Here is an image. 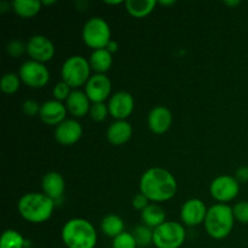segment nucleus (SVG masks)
<instances>
[{
  "instance_id": "30",
  "label": "nucleus",
  "mask_w": 248,
  "mask_h": 248,
  "mask_svg": "<svg viewBox=\"0 0 248 248\" xmlns=\"http://www.w3.org/2000/svg\"><path fill=\"white\" fill-rule=\"evenodd\" d=\"M234 217L237 222L248 224V201H240L232 207Z\"/></svg>"
},
{
  "instance_id": "24",
  "label": "nucleus",
  "mask_w": 248,
  "mask_h": 248,
  "mask_svg": "<svg viewBox=\"0 0 248 248\" xmlns=\"http://www.w3.org/2000/svg\"><path fill=\"white\" fill-rule=\"evenodd\" d=\"M125 229L124 220L116 215H108L102 219L101 230L104 235L115 239L120 234H123Z\"/></svg>"
},
{
  "instance_id": "11",
  "label": "nucleus",
  "mask_w": 248,
  "mask_h": 248,
  "mask_svg": "<svg viewBox=\"0 0 248 248\" xmlns=\"http://www.w3.org/2000/svg\"><path fill=\"white\" fill-rule=\"evenodd\" d=\"M111 81L104 74H94L85 85V93L92 103H104L110 96Z\"/></svg>"
},
{
  "instance_id": "38",
  "label": "nucleus",
  "mask_w": 248,
  "mask_h": 248,
  "mask_svg": "<svg viewBox=\"0 0 248 248\" xmlns=\"http://www.w3.org/2000/svg\"><path fill=\"white\" fill-rule=\"evenodd\" d=\"M160 5H162V6H171V5H174L176 4V1L174 0H170V1H166V0H161V1H159Z\"/></svg>"
},
{
  "instance_id": "22",
  "label": "nucleus",
  "mask_w": 248,
  "mask_h": 248,
  "mask_svg": "<svg viewBox=\"0 0 248 248\" xmlns=\"http://www.w3.org/2000/svg\"><path fill=\"white\" fill-rule=\"evenodd\" d=\"M157 1L155 0H126L125 6L128 15L135 18H144L154 11Z\"/></svg>"
},
{
  "instance_id": "41",
  "label": "nucleus",
  "mask_w": 248,
  "mask_h": 248,
  "mask_svg": "<svg viewBox=\"0 0 248 248\" xmlns=\"http://www.w3.org/2000/svg\"><path fill=\"white\" fill-rule=\"evenodd\" d=\"M43 4L44 5H53V4H56V1L55 0H52V1H43Z\"/></svg>"
},
{
  "instance_id": "1",
  "label": "nucleus",
  "mask_w": 248,
  "mask_h": 248,
  "mask_svg": "<svg viewBox=\"0 0 248 248\" xmlns=\"http://www.w3.org/2000/svg\"><path fill=\"white\" fill-rule=\"evenodd\" d=\"M177 188L178 184L173 174L161 167H152L140 177V193L153 202L171 200L176 195Z\"/></svg>"
},
{
  "instance_id": "18",
  "label": "nucleus",
  "mask_w": 248,
  "mask_h": 248,
  "mask_svg": "<svg viewBox=\"0 0 248 248\" xmlns=\"http://www.w3.org/2000/svg\"><path fill=\"white\" fill-rule=\"evenodd\" d=\"M132 126L126 120H116L107 130V138L113 145H124L132 137Z\"/></svg>"
},
{
  "instance_id": "26",
  "label": "nucleus",
  "mask_w": 248,
  "mask_h": 248,
  "mask_svg": "<svg viewBox=\"0 0 248 248\" xmlns=\"http://www.w3.org/2000/svg\"><path fill=\"white\" fill-rule=\"evenodd\" d=\"M133 236L138 246L145 247L153 244V237H154V229L147 227V225H137L133 230Z\"/></svg>"
},
{
  "instance_id": "2",
  "label": "nucleus",
  "mask_w": 248,
  "mask_h": 248,
  "mask_svg": "<svg viewBox=\"0 0 248 248\" xmlns=\"http://www.w3.org/2000/svg\"><path fill=\"white\" fill-rule=\"evenodd\" d=\"M55 205V201L44 193H28L18 200L17 210L24 220L33 224H40L50 219Z\"/></svg>"
},
{
  "instance_id": "15",
  "label": "nucleus",
  "mask_w": 248,
  "mask_h": 248,
  "mask_svg": "<svg viewBox=\"0 0 248 248\" xmlns=\"http://www.w3.org/2000/svg\"><path fill=\"white\" fill-rule=\"evenodd\" d=\"M172 113L164 106H157L150 110L148 115V126L155 135H164L170 130L172 125Z\"/></svg>"
},
{
  "instance_id": "16",
  "label": "nucleus",
  "mask_w": 248,
  "mask_h": 248,
  "mask_svg": "<svg viewBox=\"0 0 248 248\" xmlns=\"http://www.w3.org/2000/svg\"><path fill=\"white\" fill-rule=\"evenodd\" d=\"M67 111V107H65L62 102L52 99V101H46L45 103L41 104L39 116H40L43 123H45L46 125L58 126L60 124H62L63 121L67 120V119H65Z\"/></svg>"
},
{
  "instance_id": "29",
  "label": "nucleus",
  "mask_w": 248,
  "mask_h": 248,
  "mask_svg": "<svg viewBox=\"0 0 248 248\" xmlns=\"http://www.w3.org/2000/svg\"><path fill=\"white\" fill-rule=\"evenodd\" d=\"M89 114L92 120L96 121V123H102V121L106 120L109 114L108 106H106L104 103H93Z\"/></svg>"
},
{
  "instance_id": "9",
  "label": "nucleus",
  "mask_w": 248,
  "mask_h": 248,
  "mask_svg": "<svg viewBox=\"0 0 248 248\" xmlns=\"http://www.w3.org/2000/svg\"><path fill=\"white\" fill-rule=\"evenodd\" d=\"M240 193V183L235 177L219 176L210 186V194L219 203H225L236 199Z\"/></svg>"
},
{
  "instance_id": "5",
  "label": "nucleus",
  "mask_w": 248,
  "mask_h": 248,
  "mask_svg": "<svg viewBox=\"0 0 248 248\" xmlns=\"http://www.w3.org/2000/svg\"><path fill=\"white\" fill-rule=\"evenodd\" d=\"M91 65L90 62L82 56H72L63 63L61 75L62 81L69 85L73 89L84 86L90 80Z\"/></svg>"
},
{
  "instance_id": "36",
  "label": "nucleus",
  "mask_w": 248,
  "mask_h": 248,
  "mask_svg": "<svg viewBox=\"0 0 248 248\" xmlns=\"http://www.w3.org/2000/svg\"><path fill=\"white\" fill-rule=\"evenodd\" d=\"M107 50L109 51V52L111 53V55H113L114 52H116V51H118V48H119V45H118V43H116V41H114V40H110L109 41V44L108 45H107Z\"/></svg>"
},
{
  "instance_id": "17",
  "label": "nucleus",
  "mask_w": 248,
  "mask_h": 248,
  "mask_svg": "<svg viewBox=\"0 0 248 248\" xmlns=\"http://www.w3.org/2000/svg\"><path fill=\"white\" fill-rule=\"evenodd\" d=\"M91 101L89 99L87 94L80 90H73L68 99L65 101L67 110L75 118H84L90 113L91 109Z\"/></svg>"
},
{
  "instance_id": "27",
  "label": "nucleus",
  "mask_w": 248,
  "mask_h": 248,
  "mask_svg": "<svg viewBox=\"0 0 248 248\" xmlns=\"http://www.w3.org/2000/svg\"><path fill=\"white\" fill-rule=\"evenodd\" d=\"M19 85H21V78H19V75L15 74V73H6L1 78L0 89H1V91L4 93L12 94L18 91Z\"/></svg>"
},
{
  "instance_id": "19",
  "label": "nucleus",
  "mask_w": 248,
  "mask_h": 248,
  "mask_svg": "<svg viewBox=\"0 0 248 248\" xmlns=\"http://www.w3.org/2000/svg\"><path fill=\"white\" fill-rule=\"evenodd\" d=\"M65 189L64 178L62 174L56 171L47 172L43 178V191L46 196L52 199L53 201L58 200L63 196Z\"/></svg>"
},
{
  "instance_id": "23",
  "label": "nucleus",
  "mask_w": 248,
  "mask_h": 248,
  "mask_svg": "<svg viewBox=\"0 0 248 248\" xmlns=\"http://www.w3.org/2000/svg\"><path fill=\"white\" fill-rule=\"evenodd\" d=\"M43 2L38 0H15L12 2V9L15 14L23 18H31L40 12Z\"/></svg>"
},
{
  "instance_id": "3",
  "label": "nucleus",
  "mask_w": 248,
  "mask_h": 248,
  "mask_svg": "<svg viewBox=\"0 0 248 248\" xmlns=\"http://www.w3.org/2000/svg\"><path fill=\"white\" fill-rule=\"evenodd\" d=\"M63 244L67 248H94L97 232L91 222L84 218H73L62 228Z\"/></svg>"
},
{
  "instance_id": "33",
  "label": "nucleus",
  "mask_w": 248,
  "mask_h": 248,
  "mask_svg": "<svg viewBox=\"0 0 248 248\" xmlns=\"http://www.w3.org/2000/svg\"><path fill=\"white\" fill-rule=\"evenodd\" d=\"M23 109V113L28 116H36L38 114H40L41 106H39V103L33 99H27L26 102L22 106Z\"/></svg>"
},
{
  "instance_id": "14",
  "label": "nucleus",
  "mask_w": 248,
  "mask_h": 248,
  "mask_svg": "<svg viewBox=\"0 0 248 248\" xmlns=\"http://www.w3.org/2000/svg\"><path fill=\"white\" fill-rule=\"evenodd\" d=\"M82 136V127L79 121L68 119L56 127L55 138L60 144L73 145L80 140Z\"/></svg>"
},
{
  "instance_id": "10",
  "label": "nucleus",
  "mask_w": 248,
  "mask_h": 248,
  "mask_svg": "<svg viewBox=\"0 0 248 248\" xmlns=\"http://www.w3.org/2000/svg\"><path fill=\"white\" fill-rule=\"evenodd\" d=\"M27 53L31 60L45 63L55 56V46L45 35H34L27 43Z\"/></svg>"
},
{
  "instance_id": "37",
  "label": "nucleus",
  "mask_w": 248,
  "mask_h": 248,
  "mask_svg": "<svg viewBox=\"0 0 248 248\" xmlns=\"http://www.w3.org/2000/svg\"><path fill=\"white\" fill-rule=\"evenodd\" d=\"M10 6H12V4L10 5L9 2H5V1L0 2V11H1L2 14H4V12H6L7 10L10 9Z\"/></svg>"
},
{
  "instance_id": "31",
  "label": "nucleus",
  "mask_w": 248,
  "mask_h": 248,
  "mask_svg": "<svg viewBox=\"0 0 248 248\" xmlns=\"http://www.w3.org/2000/svg\"><path fill=\"white\" fill-rule=\"evenodd\" d=\"M70 89H72V87H70L69 85L65 84L64 81H61L58 82V84H56V86L53 87V91H52V94L53 97H55L56 101L58 102L67 101L69 94L72 93Z\"/></svg>"
},
{
  "instance_id": "21",
  "label": "nucleus",
  "mask_w": 248,
  "mask_h": 248,
  "mask_svg": "<svg viewBox=\"0 0 248 248\" xmlns=\"http://www.w3.org/2000/svg\"><path fill=\"white\" fill-rule=\"evenodd\" d=\"M90 65L91 69L96 72V74H104L108 72L113 64V56L107 48L94 50L90 56Z\"/></svg>"
},
{
  "instance_id": "40",
  "label": "nucleus",
  "mask_w": 248,
  "mask_h": 248,
  "mask_svg": "<svg viewBox=\"0 0 248 248\" xmlns=\"http://www.w3.org/2000/svg\"><path fill=\"white\" fill-rule=\"evenodd\" d=\"M108 5H119V4H125V1H106Z\"/></svg>"
},
{
  "instance_id": "28",
  "label": "nucleus",
  "mask_w": 248,
  "mask_h": 248,
  "mask_svg": "<svg viewBox=\"0 0 248 248\" xmlns=\"http://www.w3.org/2000/svg\"><path fill=\"white\" fill-rule=\"evenodd\" d=\"M113 248H137L138 245L136 242L135 236L131 232H124L123 234H120L119 236H116L115 239H113Z\"/></svg>"
},
{
  "instance_id": "25",
  "label": "nucleus",
  "mask_w": 248,
  "mask_h": 248,
  "mask_svg": "<svg viewBox=\"0 0 248 248\" xmlns=\"http://www.w3.org/2000/svg\"><path fill=\"white\" fill-rule=\"evenodd\" d=\"M0 248H26V239L16 230L9 229L2 232Z\"/></svg>"
},
{
  "instance_id": "13",
  "label": "nucleus",
  "mask_w": 248,
  "mask_h": 248,
  "mask_svg": "<svg viewBox=\"0 0 248 248\" xmlns=\"http://www.w3.org/2000/svg\"><path fill=\"white\" fill-rule=\"evenodd\" d=\"M109 114L116 120H126L135 109V99L132 94L120 91L110 97L108 103Z\"/></svg>"
},
{
  "instance_id": "4",
  "label": "nucleus",
  "mask_w": 248,
  "mask_h": 248,
  "mask_svg": "<svg viewBox=\"0 0 248 248\" xmlns=\"http://www.w3.org/2000/svg\"><path fill=\"white\" fill-rule=\"evenodd\" d=\"M235 217L232 208L227 203H216L208 208L205 219V229L215 240H223L229 236L234 228Z\"/></svg>"
},
{
  "instance_id": "34",
  "label": "nucleus",
  "mask_w": 248,
  "mask_h": 248,
  "mask_svg": "<svg viewBox=\"0 0 248 248\" xmlns=\"http://www.w3.org/2000/svg\"><path fill=\"white\" fill-rule=\"evenodd\" d=\"M148 205H149V200H148V199L145 198L142 193L137 194V195L133 198L132 206H133V208H136V210L143 211Z\"/></svg>"
},
{
  "instance_id": "20",
  "label": "nucleus",
  "mask_w": 248,
  "mask_h": 248,
  "mask_svg": "<svg viewBox=\"0 0 248 248\" xmlns=\"http://www.w3.org/2000/svg\"><path fill=\"white\" fill-rule=\"evenodd\" d=\"M142 222L144 225L155 229V228L160 227L166 222V213L161 206L156 205V203H149L144 210L142 211Z\"/></svg>"
},
{
  "instance_id": "39",
  "label": "nucleus",
  "mask_w": 248,
  "mask_h": 248,
  "mask_svg": "<svg viewBox=\"0 0 248 248\" xmlns=\"http://www.w3.org/2000/svg\"><path fill=\"white\" fill-rule=\"evenodd\" d=\"M224 4H225V5H228V6L235 7V6H237V5L241 4V1H239V0H235V1H225Z\"/></svg>"
},
{
  "instance_id": "32",
  "label": "nucleus",
  "mask_w": 248,
  "mask_h": 248,
  "mask_svg": "<svg viewBox=\"0 0 248 248\" xmlns=\"http://www.w3.org/2000/svg\"><path fill=\"white\" fill-rule=\"evenodd\" d=\"M6 51L11 57L17 58L19 57V56L23 55L24 52H27V45H24V44L19 40H11L7 43Z\"/></svg>"
},
{
  "instance_id": "35",
  "label": "nucleus",
  "mask_w": 248,
  "mask_h": 248,
  "mask_svg": "<svg viewBox=\"0 0 248 248\" xmlns=\"http://www.w3.org/2000/svg\"><path fill=\"white\" fill-rule=\"evenodd\" d=\"M235 178L239 183H247L248 182V166H241L237 169L235 173Z\"/></svg>"
},
{
  "instance_id": "12",
  "label": "nucleus",
  "mask_w": 248,
  "mask_h": 248,
  "mask_svg": "<svg viewBox=\"0 0 248 248\" xmlns=\"http://www.w3.org/2000/svg\"><path fill=\"white\" fill-rule=\"evenodd\" d=\"M207 207L200 199H190L186 201L181 210V219L184 225L188 227H198L205 223L207 216Z\"/></svg>"
},
{
  "instance_id": "7",
  "label": "nucleus",
  "mask_w": 248,
  "mask_h": 248,
  "mask_svg": "<svg viewBox=\"0 0 248 248\" xmlns=\"http://www.w3.org/2000/svg\"><path fill=\"white\" fill-rule=\"evenodd\" d=\"M184 225L178 222H165L154 229L153 245L156 248H181L186 241Z\"/></svg>"
},
{
  "instance_id": "8",
  "label": "nucleus",
  "mask_w": 248,
  "mask_h": 248,
  "mask_svg": "<svg viewBox=\"0 0 248 248\" xmlns=\"http://www.w3.org/2000/svg\"><path fill=\"white\" fill-rule=\"evenodd\" d=\"M19 78L31 89H43L50 81V72L44 63L29 60L19 68Z\"/></svg>"
},
{
  "instance_id": "6",
  "label": "nucleus",
  "mask_w": 248,
  "mask_h": 248,
  "mask_svg": "<svg viewBox=\"0 0 248 248\" xmlns=\"http://www.w3.org/2000/svg\"><path fill=\"white\" fill-rule=\"evenodd\" d=\"M82 40L94 50L106 48L111 40L110 27L102 17H92L82 28Z\"/></svg>"
}]
</instances>
